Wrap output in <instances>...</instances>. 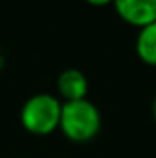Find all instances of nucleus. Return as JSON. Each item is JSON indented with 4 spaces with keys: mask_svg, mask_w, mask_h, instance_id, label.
Listing matches in <instances>:
<instances>
[{
    "mask_svg": "<svg viewBox=\"0 0 156 158\" xmlns=\"http://www.w3.org/2000/svg\"><path fill=\"white\" fill-rule=\"evenodd\" d=\"M59 129L74 143L92 142L101 131V112L88 98L66 101L61 107Z\"/></svg>",
    "mask_w": 156,
    "mask_h": 158,
    "instance_id": "f257e3e1",
    "label": "nucleus"
},
{
    "mask_svg": "<svg viewBox=\"0 0 156 158\" xmlns=\"http://www.w3.org/2000/svg\"><path fill=\"white\" fill-rule=\"evenodd\" d=\"M63 101L53 94H33L20 109L22 127L35 136H48L59 129Z\"/></svg>",
    "mask_w": 156,
    "mask_h": 158,
    "instance_id": "f03ea898",
    "label": "nucleus"
},
{
    "mask_svg": "<svg viewBox=\"0 0 156 158\" xmlns=\"http://www.w3.org/2000/svg\"><path fill=\"white\" fill-rule=\"evenodd\" d=\"M112 7L125 24L132 28H145L156 22V0H114Z\"/></svg>",
    "mask_w": 156,
    "mask_h": 158,
    "instance_id": "7ed1b4c3",
    "label": "nucleus"
},
{
    "mask_svg": "<svg viewBox=\"0 0 156 158\" xmlns=\"http://www.w3.org/2000/svg\"><path fill=\"white\" fill-rule=\"evenodd\" d=\"M55 88H57V98L63 99V103L86 99V96H88V79L77 68H66L57 76Z\"/></svg>",
    "mask_w": 156,
    "mask_h": 158,
    "instance_id": "20e7f679",
    "label": "nucleus"
},
{
    "mask_svg": "<svg viewBox=\"0 0 156 158\" xmlns=\"http://www.w3.org/2000/svg\"><path fill=\"white\" fill-rule=\"evenodd\" d=\"M134 50H136L138 59L143 64L156 68V22L138 30Z\"/></svg>",
    "mask_w": 156,
    "mask_h": 158,
    "instance_id": "39448f33",
    "label": "nucleus"
},
{
    "mask_svg": "<svg viewBox=\"0 0 156 158\" xmlns=\"http://www.w3.org/2000/svg\"><path fill=\"white\" fill-rule=\"evenodd\" d=\"M84 2L94 6V7H103V6H112L114 0H84Z\"/></svg>",
    "mask_w": 156,
    "mask_h": 158,
    "instance_id": "423d86ee",
    "label": "nucleus"
},
{
    "mask_svg": "<svg viewBox=\"0 0 156 158\" xmlns=\"http://www.w3.org/2000/svg\"><path fill=\"white\" fill-rule=\"evenodd\" d=\"M153 118H154V123H156V94H154V99H153Z\"/></svg>",
    "mask_w": 156,
    "mask_h": 158,
    "instance_id": "0eeeda50",
    "label": "nucleus"
},
{
    "mask_svg": "<svg viewBox=\"0 0 156 158\" xmlns=\"http://www.w3.org/2000/svg\"><path fill=\"white\" fill-rule=\"evenodd\" d=\"M4 63H6V59H4V53L0 52V70L4 68Z\"/></svg>",
    "mask_w": 156,
    "mask_h": 158,
    "instance_id": "6e6552de",
    "label": "nucleus"
}]
</instances>
